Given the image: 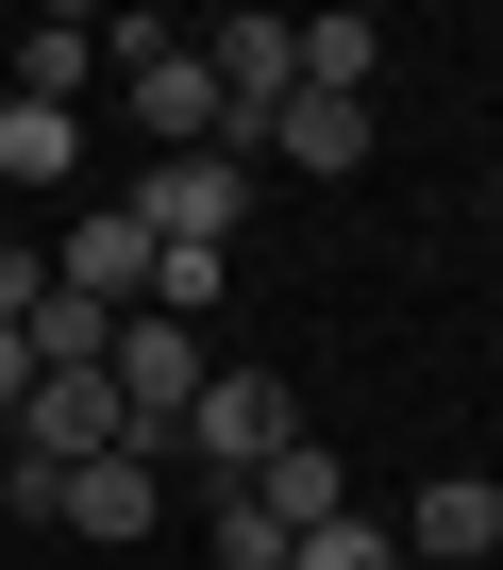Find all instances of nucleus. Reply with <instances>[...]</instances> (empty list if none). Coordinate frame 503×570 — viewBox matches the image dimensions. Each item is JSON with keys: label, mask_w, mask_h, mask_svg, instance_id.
<instances>
[{"label": "nucleus", "mask_w": 503, "mask_h": 570, "mask_svg": "<svg viewBox=\"0 0 503 570\" xmlns=\"http://www.w3.org/2000/svg\"><path fill=\"white\" fill-rule=\"evenodd\" d=\"M286 436H303V403H286L269 370H218V386L168 420V470H201V487H251V470H269Z\"/></svg>", "instance_id": "obj_1"}, {"label": "nucleus", "mask_w": 503, "mask_h": 570, "mask_svg": "<svg viewBox=\"0 0 503 570\" xmlns=\"http://www.w3.org/2000/svg\"><path fill=\"white\" fill-rule=\"evenodd\" d=\"M251 202H269V168H251V151H168V168L135 185V235H151V252H235Z\"/></svg>", "instance_id": "obj_2"}, {"label": "nucleus", "mask_w": 503, "mask_h": 570, "mask_svg": "<svg viewBox=\"0 0 503 570\" xmlns=\"http://www.w3.org/2000/svg\"><path fill=\"white\" fill-rule=\"evenodd\" d=\"M51 520H68V537H151V520H168V453H151V436L85 453V470L51 487Z\"/></svg>", "instance_id": "obj_3"}, {"label": "nucleus", "mask_w": 503, "mask_h": 570, "mask_svg": "<svg viewBox=\"0 0 503 570\" xmlns=\"http://www.w3.org/2000/svg\"><path fill=\"white\" fill-rule=\"evenodd\" d=\"M135 420H118V386L101 370H34V403H18V453L34 470H85V453H118Z\"/></svg>", "instance_id": "obj_4"}, {"label": "nucleus", "mask_w": 503, "mask_h": 570, "mask_svg": "<svg viewBox=\"0 0 503 570\" xmlns=\"http://www.w3.org/2000/svg\"><path fill=\"white\" fill-rule=\"evenodd\" d=\"M386 537H403V570H470V553H503V487H486V470H436Z\"/></svg>", "instance_id": "obj_5"}, {"label": "nucleus", "mask_w": 503, "mask_h": 570, "mask_svg": "<svg viewBox=\"0 0 503 570\" xmlns=\"http://www.w3.org/2000/svg\"><path fill=\"white\" fill-rule=\"evenodd\" d=\"M51 285H68V303H101V320H135V303H151V235H135V202H101V218H68V252H51Z\"/></svg>", "instance_id": "obj_6"}, {"label": "nucleus", "mask_w": 503, "mask_h": 570, "mask_svg": "<svg viewBox=\"0 0 503 570\" xmlns=\"http://www.w3.org/2000/svg\"><path fill=\"white\" fill-rule=\"evenodd\" d=\"M251 151H286L303 185H353V168H369V101H286L269 135H251Z\"/></svg>", "instance_id": "obj_7"}, {"label": "nucleus", "mask_w": 503, "mask_h": 570, "mask_svg": "<svg viewBox=\"0 0 503 570\" xmlns=\"http://www.w3.org/2000/svg\"><path fill=\"white\" fill-rule=\"evenodd\" d=\"M251 503H269V520H286V537H319V520H336V503H353V470H336V453H319V436H286V453H269V470H251Z\"/></svg>", "instance_id": "obj_8"}, {"label": "nucleus", "mask_w": 503, "mask_h": 570, "mask_svg": "<svg viewBox=\"0 0 503 570\" xmlns=\"http://www.w3.org/2000/svg\"><path fill=\"white\" fill-rule=\"evenodd\" d=\"M85 85H101V18H34V35H18V101H51V118H68Z\"/></svg>", "instance_id": "obj_9"}, {"label": "nucleus", "mask_w": 503, "mask_h": 570, "mask_svg": "<svg viewBox=\"0 0 503 570\" xmlns=\"http://www.w3.org/2000/svg\"><path fill=\"white\" fill-rule=\"evenodd\" d=\"M18 353H34V370H101V353H118V320H101V303H68V285H51V303L18 320Z\"/></svg>", "instance_id": "obj_10"}, {"label": "nucleus", "mask_w": 503, "mask_h": 570, "mask_svg": "<svg viewBox=\"0 0 503 570\" xmlns=\"http://www.w3.org/2000/svg\"><path fill=\"white\" fill-rule=\"evenodd\" d=\"M68 151H85V135H68L51 101H0V185H68Z\"/></svg>", "instance_id": "obj_11"}, {"label": "nucleus", "mask_w": 503, "mask_h": 570, "mask_svg": "<svg viewBox=\"0 0 503 570\" xmlns=\"http://www.w3.org/2000/svg\"><path fill=\"white\" fill-rule=\"evenodd\" d=\"M286 570H403V537H386L369 503H336L319 537H286Z\"/></svg>", "instance_id": "obj_12"}, {"label": "nucleus", "mask_w": 503, "mask_h": 570, "mask_svg": "<svg viewBox=\"0 0 503 570\" xmlns=\"http://www.w3.org/2000/svg\"><path fill=\"white\" fill-rule=\"evenodd\" d=\"M201 537H218V570H286V520L251 503V487H218V503H201Z\"/></svg>", "instance_id": "obj_13"}, {"label": "nucleus", "mask_w": 503, "mask_h": 570, "mask_svg": "<svg viewBox=\"0 0 503 570\" xmlns=\"http://www.w3.org/2000/svg\"><path fill=\"white\" fill-rule=\"evenodd\" d=\"M51 303V268H34V235H0V320H34Z\"/></svg>", "instance_id": "obj_14"}, {"label": "nucleus", "mask_w": 503, "mask_h": 570, "mask_svg": "<svg viewBox=\"0 0 503 570\" xmlns=\"http://www.w3.org/2000/svg\"><path fill=\"white\" fill-rule=\"evenodd\" d=\"M34 403V353H18V320H0V420H18Z\"/></svg>", "instance_id": "obj_15"}, {"label": "nucleus", "mask_w": 503, "mask_h": 570, "mask_svg": "<svg viewBox=\"0 0 503 570\" xmlns=\"http://www.w3.org/2000/svg\"><path fill=\"white\" fill-rule=\"evenodd\" d=\"M486 185H503V168H486Z\"/></svg>", "instance_id": "obj_16"}]
</instances>
